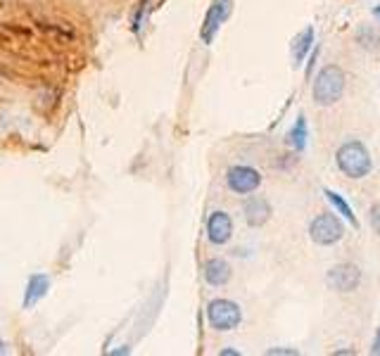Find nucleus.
I'll return each mask as SVG.
<instances>
[{
    "instance_id": "f257e3e1",
    "label": "nucleus",
    "mask_w": 380,
    "mask_h": 356,
    "mask_svg": "<svg viewBox=\"0 0 380 356\" xmlns=\"http://www.w3.org/2000/svg\"><path fill=\"white\" fill-rule=\"evenodd\" d=\"M336 159H338L340 171H343L345 176H350V178L369 176L371 166H373L369 150H366V145H364V142H359V140H347L345 145H340Z\"/></svg>"
},
{
    "instance_id": "f03ea898",
    "label": "nucleus",
    "mask_w": 380,
    "mask_h": 356,
    "mask_svg": "<svg viewBox=\"0 0 380 356\" xmlns=\"http://www.w3.org/2000/svg\"><path fill=\"white\" fill-rule=\"evenodd\" d=\"M345 74L343 69L336 67V64H328L316 74V81H314V100L321 107L336 105V102L343 98L345 93Z\"/></svg>"
},
{
    "instance_id": "7ed1b4c3",
    "label": "nucleus",
    "mask_w": 380,
    "mask_h": 356,
    "mask_svg": "<svg viewBox=\"0 0 380 356\" xmlns=\"http://www.w3.org/2000/svg\"><path fill=\"white\" fill-rule=\"evenodd\" d=\"M207 321L219 333H228V330L240 326L242 312L238 304L231 300H212L207 304Z\"/></svg>"
},
{
    "instance_id": "20e7f679",
    "label": "nucleus",
    "mask_w": 380,
    "mask_h": 356,
    "mask_svg": "<svg viewBox=\"0 0 380 356\" xmlns=\"http://www.w3.org/2000/svg\"><path fill=\"white\" fill-rule=\"evenodd\" d=\"M309 235L316 245L328 247V245H336V243L343 240L345 228H343V223H340V219L336 216V214L323 211L309 223Z\"/></svg>"
},
{
    "instance_id": "39448f33",
    "label": "nucleus",
    "mask_w": 380,
    "mask_h": 356,
    "mask_svg": "<svg viewBox=\"0 0 380 356\" xmlns=\"http://www.w3.org/2000/svg\"><path fill=\"white\" fill-rule=\"evenodd\" d=\"M326 283H328L331 290L336 293H352V290L359 288L362 283V271H359L357 264H336L328 274H326Z\"/></svg>"
},
{
    "instance_id": "423d86ee",
    "label": "nucleus",
    "mask_w": 380,
    "mask_h": 356,
    "mask_svg": "<svg viewBox=\"0 0 380 356\" xmlns=\"http://www.w3.org/2000/svg\"><path fill=\"white\" fill-rule=\"evenodd\" d=\"M226 185L231 188L235 195H250L261 185V173L252 166L235 164L226 173Z\"/></svg>"
},
{
    "instance_id": "0eeeda50",
    "label": "nucleus",
    "mask_w": 380,
    "mask_h": 356,
    "mask_svg": "<svg viewBox=\"0 0 380 356\" xmlns=\"http://www.w3.org/2000/svg\"><path fill=\"white\" fill-rule=\"evenodd\" d=\"M228 15H231V0H214L209 5L207 15H205V22H202V29H200V36H202V43H214L216 34H219L221 24L226 22Z\"/></svg>"
},
{
    "instance_id": "6e6552de",
    "label": "nucleus",
    "mask_w": 380,
    "mask_h": 356,
    "mask_svg": "<svg viewBox=\"0 0 380 356\" xmlns=\"http://www.w3.org/2000/svg\"><path fill=\"white\" fill-rule=\"evenodd\" d=\"M207 238L212 245H226L233 238V219L226 211H212L207 219Z\"/></svg>"
},
{
    "instance_id": "1a4fd4ad",
    "label": "nucleus",
    "mask_w": 380,
    "mask_h": 356,
    "mask_svg": "<svg viewBox=\"0 0 380 356\" xmlns=\"http://www.w3.org/2000/svg\"><path fill=\"white\" fill-rule=\"evenodd\" d=\"M48 290H50V276L48 274L29 276V281H26V290H24V300H22V309H34L36 304L48 295Z\"/></svg>"
},
{
    "instance_id": "9d476101",
    "label": "nucleus",
    "mask_w": 380,
    "mask_h": 356,
    "mask_svg": "<svg viewBox=\"0 0 380 356\" xmlns=\"http://www.w3.org/2000/svg\"><path fill=\"white\" fill-rule=\"evenodd\" d=\"M242 214H245V221L252 228H259V226H264L271 219V204H268L266 197H250L245 207H242Z\"/></svg>"
},
{
    "instance_id": "9b49d317",
    "label": "nucleus",
    "mask_w": 380,
    "mask_h": 356,
    "mask_svg": "<svg viewBox=\"0 0 380 356\" xmlns=\"http://www.w3.org/2000/svg\"><path fill=\"white\" fill-rule=\"evenodd\" d=\"M202 274H205V281L212 285V288H221V285L231 281V266H228V262H224V259L219 257L207 259Z\"/></svg>"
},
{
    "instance_id": "f8f14e48",
    "label": "nucleus",
    "mask_w": 380,
    "mask_h": 356,
    "mask_svg": "<svg viewBox=\"0 0 380 356\" xmlns=\"http://www.w3.org/2000/svg\"><path fill=\"white\" fill-rule=\"evenodd\" d=\"M326 197H328V202L333 204V209H336L338 214H343V216L350 221L355 228H359V219H357V214L352 211V207L347 204V200L340 195V192H336V190H331V188H326Z\"/></svg>"
},
{
    "instance_id": "ddd939ff",
    "label": "nucleus",
    "mask_w": 380,
    "mask_h": 356,
    "mask_svg": "<svg viewBox=\"0 0 380 356\" xmlns=\"http://www.w3.org/2000/svg\"><path fill=\"white\" fill-rule=\"evenodd\" d=\"M311 43H314V29L307 27L302 34L295 36V41H292V60L297 62V64L302 62L304 55L311 50Z\"/></svg>"
},
{
    "instance_id": "4468645a",
    "label": "nucleus",
    "mask_w": 380,
    "mask_h": 356,
    "mask_svg": "<svg viewBox=\"0 0 380 356\" xmlns=\"http://www.w3.org/2000/svg\"><path fill=\"white\" fill-rule=\"evenodd\" d=\"M307 135H309V133H307V119H304V116H297L292 131L287 133V140H290V145L295 147V150L302 152L304 145H307Z\"/></svg>"
},
{
    "instance_id": "2eb2a0df",
    "label": "nucleus",
    "mask_w": 380,
    "mask_h": 356,
    "mask_svg": "<svg viewBox=\"0 0 380 356\" xmlns=\"http://www.w3.org/2000/svg\"><path fill=\"white\" fill-rule=\"evenodd\" d=\"M357 41L369 50L380 48V29L378 27H362L357 31Z\"/></svg>"
},
{
    "instance_id": "dca6fc26",
    "label": "nucleus",
    "mask_w": 380,
    "mask_h": 356,
    "mask_svg": "<svg viewBox=\"0 0 380 356\" xmlns=\"http://www.w3.org/2000/svg\"><path fill=\"white\" fill-rule=\"evenodd\" d=\"M146 10H148V0H143L141 8L136 10V15H133V24H131V29H133V31H138L143 27V17H146Z\"/></svg>"
},
{
    "instance_id": "f3484780",
    "label": "nucleus",
    "mask_w": 380,
    "mask_h": 356,
    "mask_svg": "<svg viewBox=\"0 0 380 356\" xmlns=\"http://www.w3.org/2000/svg\"><path fill=\"white\" fill-rule=\"evenodd\" d=\"M371 226H373V231L380 235V202L371 207Z\"/></svg>"
},
{
    "instance_id": "a211bd4d",
    "label": "nucleus",
    "mask_w": 380,
    "mask_h": 356,
    "mask_svg": "<svg viewBox=\"0 0 380 356\" xmlns=\"http://www.w3.org/2000/svg\"><path fill=\"white\" fill-rule=\"evenodd\" d=\"M268 354H271V356H297L299 352H297V349H268Z\"/></svg>"
},
{
    "instance_id": "6ab92c4d",
    "label": "nucleus",
    "mask_w": 380,
    "mask_h": 356,
    "mask_svg": "<svg viewBox=\"0 0 380 356\" xmlns=\"http://www.w3.org/2000/svg\"><path fill=\"white\" fill-rule=\"evenodd\" d=\"M371 354H380V328H378L376 338H373V345H371Z\"/></svg>"
},
{
    "instance_id": "aec40b11",
    "label": "nucleus",
    "mask_w": 380,
    "mask_h": 356,
    "mask_svg": "<svg viewBox=\"0 0 380 356\" xmlns=\"http://www.w3.org/2000/svg\"><path fill=\"white\" fill-rule=\"evenodd\" d=\"M221 356H240V352H235V349H221Z\"/></svg>"
},
{
    "instance_id": "412c9836",
    "label": "nucleus",
    "mask_w": 380,
    "mask_h": 356,
    "mask_svg": "<svg viewBox=\"0 0 380 356\" xmlns=\"http://www.w3.org/2000/svg\"><path fill=\"white\" fill-rule=\"evenodd\" d=\"M5 352H8V347H5V340L0 338V354H5Z\"/></svg>"
},
{
    "instance_id": "4be33fe9",
    "label": "nucleus",
    "mask_w": 380,
    "mask_h": 356,
    "mask_svg": "<svg viewBox=\"0 0 380 356\" xmlns=\"http://www.w3.org/2000/svg\"><path fill=\"white\" fill-rule=\"evenodd\" d=\"M373 12H376V17H380V8H376V10H373Z\"/></svg>"
}]
</instances>
